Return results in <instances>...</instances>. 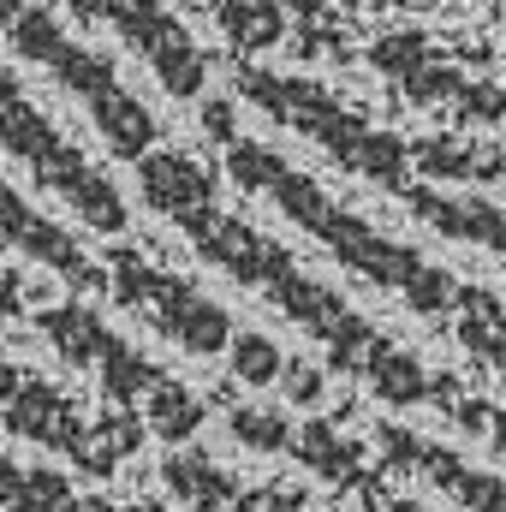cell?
<instances>
[{"label": "cell", "instance_id": "obj_4", "mask_svg": "<svg viewBox=\"0 0 506 512\" xmlns=\"http://www.w3.org/2000/svg\"><path fill=\"white\" fill-rule=\"evenodd\" d=\"M114 274H120V298L137 304L173 346H185V352H197V358L233 346V322H227V310H221L215 298H203V292H191V286H179V280H167V274H149V268H137L126 256L114 262Z\"/></svg>", "mask_w": 506, "mask_h": 512}, {"label": "cell", "instance_id": "obj_5", "mask_svg": "<svg viewBox=\"0 0 506 512\" xmlns=\"http://www.w3.org/2000/svg\"><path fill=\"white\" fill-rule=\"evenodd\" d=\"M0 239H12L18 251H30L36 262H48V268H60L72 286H96V268L84 262V251L60 233V227H48L24 197H12L6 185H0Z\"/></svg>", "mask_w": 506, "mask_h": 512}, {"label": "cell", "instance_id": "obj_15", "mask_svg": "<svg viewBox=\"0 0 506 512\" xmlns=\"http://www.w3.org/2000/svg\"><path fill=\"white\" fill-rule=\"evenodd\" d=\"M381 512H435L429 501H417V495H399V501H387Z\"/></svg>", "mask_w": 506, "mask_h": 512}, {"label": "cell", "instance_id": "obj_8", "mask_svg": "<svg viewBox=\"0 0 506 512\" xmlns=\"http://www.w3.org/2000/svg\"><path fill=\"white\" fill-rule=\"evenodd\" d=\"M292 453H298L310 471H322L328 483H352V477H358V465H364V453H358L352 441H340L328 423H304V429H298V441H292Z\"/></svg>", "mask_w": 506, "mask_h": 512}, {"label": "cell", "instance_id": "obj_1", "mask_svg": "<svg viewBox=\"0 0 506 512\" xmlns=\"http://www.w3.org/2000/svg\"><path fill=\"white\" fill-rule=\"evenodd\" d=\"M143 197H149L161 215H173V221L197 239V251L209 256V262H221L227 274L262 286L298 328H310V334L334 352L340 370L370 376V364L387 352V340H376L328 286L304 280L268 239H256L251 227H239V221H221L215 203H209V179H203L185 155H149V161H143Z\"/></svg>", "mask_w": 506, "mask_h": 512}, {"label": "cell", "instance_id": "obj_11", "mask_svg": "<svg viewBox=\"0 0 506 512\" xmlns=\"http://www.w3.org/2000/svg\"><path fill=\"white\" fill-rule=\"evenodd\" d=\"M227 429H233V441H245L256 453H292V441H298V429H292L274 405H239V411L227 417Z\"/></svg>", "mask_w": 506, "mask_h": 512}, {"label": "cell", "instance_id": "obj_3", "mask_svg": "<svg viewBox=\"0 0 506 512\" xmlns=\"http://www.w3.org/2000/svg\"><path fill=\"white\" fill-rule=\"evenodd\" d=\"M0 143L60 197V203H72L78 215H84V227H96V233H120L126 227V203H120V191L60 137V131H48V120L18 96V84H6L0 78Z\"/></svg>", "mask_w": 506, "mask_h": 512}, {"label": "cell", "instance_id": "obj_2", "mask_svg": "<svg viewBox=\"0 0 506 512\" xmlns=\"http://www.w3.org/2000/svg\"><path fill=\"white\" fill-rule=\"evenodd\" d=\"M233 167H239V179L256 185V191H268L292 221H304L328 251L340 256V262H352L358 274H370L376 286H393L411 310H423V316H435V310H447V304H465V292L453 286V274H441V268H429V262H417V251H399V245H387L381 233H370L364 221H352V215H340L310 179H298V173H286L280 161H268V155H256V149H239L233 155Z\"/></svg>", "mask_w": 506, "mask_h": 512}, {"label": "cell", "instance_id": "obj_6", "mask_svg": "<svg viewBox=\"0 0 506 512\" xmlns=\"http://www.w3.org/2000/svg\"><path fill=\"white\" fill-rule=\"evenodd\" d=\"M143 423H149L155 441L185 447V441L203 429V399H197L191 387H179V382H161L149 399H143Z\"/></svg>", "mask_w": 506, "mask_h": 512}, {"label": "cell", "instance_id": "obj_7", "mask_svg": "<svg viewBox=\"0 0 506 512\" xmlns=\"http://www.w3.org/2000/svg\"><path fill=\"white\" fill-rule=\"evenodd\" d=\"M167 483H173V495L179 501H191V507L203 512H233V477H221L203 453H179V459H167Z\"/></svg>", "mask_w": 506, "mask_h": 512}, {"label": "cell", "instance_id": "obj_14", "mask_svg": "<svg viewBox=\"0 0 506 512\" xmlns=\"http://www.w3.org/2000/svg\"><path fill=\"white\" fill-rule=\"evenodd\" d=\"M286 399H292V405H316V399H322V376L304 370V364H292V370H286Z\"/></svg>", "mask_w": 506, "mask_h": 512}, {"label": "cell", "instance_id": "obj_10", "mask_svg": "<svg viewBox=\"0 0 506 512\" xmlns=\"http://www.w3.org/2000/svg\"><path fill=\"white\" fill-rule=\"evenodd\" d=\"M364 382L376 387V399H387V405H417V399H429V376H423V364H417L411 352H399V346L381 352Z\"/></svg>", "mask_w": 506, "mask_h": 512}, {"label": "cell", "instance_id": "obj_9", "mask_svg": "<svg viewBox=\"0 0 506 512\" xmlns=\"http://www.w3.org/2000/svg\"><path fill=\"white\" fill-rule=\"evenodd\" d=\"M72 507V489L60 477H36L0 459V512H60Z\"/></svg>", "mask_w": 506, "mask_h": 512}, {"label": "cell", "instance_id": "obj_13", "mask_svg": "<svg viewBox=\"0 0 506 512\" xmlns=\"http://www.w3.org/2000/svg\"><path fill=\"white\" fill-rule=\"evenodd\" d=\"M304 507V489H256L239 512H298Z\"/></svg>", "mask_w": 506, "mask_h": 512}, {"label": "cell", "instance_id": "obj_12", "mask_svg": "<svg viewBox=\"0 0 506 512\" xmlns=\"http://www.w3.org/2000/svg\"><path fill=\"white\" fill-rule=\"evenodd\" d=\"M227 364H233V376L245 387H274L286 376V358H280V346H274L268 334H233Z\"/></svg>", "mask_w": 506, "mask_h": 512}]
</instances>
